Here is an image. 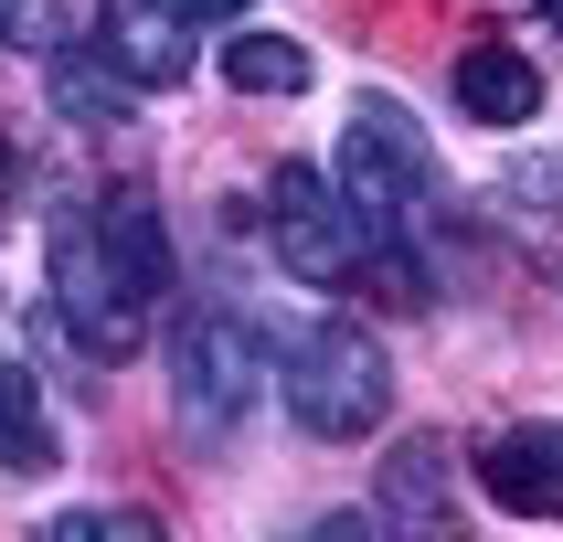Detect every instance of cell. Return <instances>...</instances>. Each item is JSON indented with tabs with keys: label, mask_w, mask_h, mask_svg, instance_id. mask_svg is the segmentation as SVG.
<instances>
[{
	"label": "cell",
	"mask_w": 563,
	"mask_h": 542,
	"mask_svg": "<svg viewBox=\"0 0 563 542\" xmlns=\"http://www.w3.org/2000/svg\"><path fill=\"white\" fill-rule=\"evenodd\" d=\"M341 202L362 223V266L373 255H415V223H426V191H437V150H426V128L394 107V96H362L341 128Z\"/></svg>",
	"instance_id": "1"
},
{
	"label": "cell",
	"mask_w": 563,
	"mask_h": 542,
	"mask_svg": "<svg viewBox=\"0 0 563 542\" xmlns=\"http://www.w3.org/2000/svg\"><path fill=\"white\" fill-rule=\"evenodd\" d=\"M277 394H287V414L309 436L351 446V436H373L383 414H394V362H383V341L362 319H309L277 351Z\"/></svg>",
	"instance_id": "2"
},
{
	"label": "cell",
	"mask_w": 563,
	"mask_h": 542,
	"mask_svg": "<svg viewBox=\"0 0 563 542\" xmlns=\"http://www.w3.org/2000/svg\"><path fill=\"white\" fill-rule=\"evenodd\" d=\"M266 383H277V351L234 309H202L181 341H170V414H181V436H202V446L234 436V425L266 405Z\"/></svg>",
	"instance_id": "3"
},
{
	"label": "cell",
	"mask_w": 563,
	"mask_h": 542,
	"mask_svg": "<svg viewBox=\"0 0 563 542\" xmlns=\"http://www.w3.org/2000/svg\"><path fill=\"white\" fill-rule=\"evenodd\" d=\"M54 319L75 330V351H96V362H128L139 330H150V298L118 277L96 213H54Z\"/></svg>",
	"instance_id": "4"
},
{
	"label": "cell",
	"mask_w": 563,
	"mask_h": 542,
	"mask_svg": "<svg viewBox=\"0 0 563 542\" xmlns=\"http://www.w3.org/2000/svg\"><path fill=\"white\" fill-rule=\"evenodd\" d=\"M266 245H277V266L298 287H330V298L362 277V223H351L341 181L309 170V159H287L277 181H266Z\"/></svg>",
	"instance_id": "5"
},
{
	"label": "cell",
	"mask_w": 563,
	"mask_h": 542,
	"mask_svg": "<svg viewBox=\"0 0 563 542\" xmlns=\"http://www.w3.org/2000/svg\"><path fill=\"white\" fill-rule=\"evenodd\" d=\"M96 54L128 86H181L191 75V0H96Z\"/></svg>",
	"instance_id": "6"
},
{
	"label": "cell",
	"mask_w": 563,
	"mask_h": 542,
	"mask_svg": "<svg viewBox=\"0 0 563 542\" xmlns=\"http://www.w3.org/2000/svg\"><path fill=\"white\" fill-rule=\"evenodd\" d=\"M478 489L510 521H563V425H500L478 446Z\"/></svg>",
	"instance_id": "7"
},
{
	"label": "cell",
	"mask_w": 563,
	"mask_h": 542,
	"mask_svg": "<svg viewBox=\"0 0 563 542\" xmlns=\"http://www.w3.org/2000/svg\"><path fill=\"white\" fill-rule=\"evenodd\" d=\"M446 96H457V118H478V128H532L542 118V64L521 54V43H468L457 54V75H446Z\"/></svg>",
	"instance_id": "8"
},
{
	"label": "cell",
	"mask_w": 563,
	"mask_h": 542,
	"mask_svg": "<svg viewBox=\"0 0 563 542\" xmlns=\"http://www.w3.org/2000/svg\"><path fill=\"white\" fill-rule=\"evenodd\" d=\"M43 86H54V118L75 128H128V107H139V86L96 43H43Z\"/></svg>",
	"instance_id": "9"
},
{
	"label": "cell",
	"mask_w": 563,
	"mask_h": 542,
	"mask_svg": "<svg viewBox=\"0 0 563 542\" xmlns=\"http://www.w3.org/2000/svg\"><path fill=\"white\" fill-rule=\"evenodd\" d=\"M96 223H107L118 277L159 309V298H170V223H159V202H150V191H107V202H96Z\"/></svg>",
	"instance_id": "10"
},
{
	"label": "cell",
	"mask_w": 563,
	"mask_h": 542,
	"mask_svg": "<svg viewBox=\"0 0 563 542\" xmlns=\"http://www.w3.org/2000/svg\"><path fill=\"white\" fill-rule=\"evenodd\" d=\"M0 468H64V446H54V414H43V383L22 373V362H0Z\"/></svg>",
	"instance_id": "11"
},
{
	"label": "cell",
	"mask_w": 563,
	"mask_h": 542,
	"mask_svg": "<svg viewBox=\"0 0 563 542\" xmlns=\"http://www.w3.org/2000/svg\"><path fill=\"white\" fill-rule=\"evenodd\" d=\"M223 75H234L245 96H298L319 75V54L298 43V32H234V43H223Z\"/></svg>",
	"instance_id": "12"
},
{
	"label": "cell",
	"mask_w": 563,
	"mask_h": 542,
	"mask_svg": "<svg viewBox=\"0 0 563 542\" xmlns=\"http://www.w3.org/2000/svg\"><path fill=\"white\" fill-rule=\"evenodd\" d=\"M437 457L446 446H426V436L394 457V510H405V521H437Z\"/></svg>",
	"instance_id": "13"
},
{
	"label": "cell",
	"mask_w": 563,
	"mask_h": 542,
	"mask_svg": "<svg viewBox=\"0 0 563 542\" xmlns=\"http://www.w3.org/2000/svg\"><path fill=\"white\" fill-rule=\"evenodd\" d=\"M150 510H54V542H150Z\"/></svg>",
	"instance_id": "14"
},
{
	"label": "cell",
	"mask_w": 563,
	"mask_h": 542,
	"mask_svg": "<svg viewBox=\"0 0 563 542\" xmlns=\"http://www.w3.org/2000/svg\"><path fill=\"white\" fill-rule=\"evenodd\" d=\"M510 202H521V213H563V150H532V159H510Z\"/></svg>",
	"instance_id": "15"
},
{
	"label": "cell",
	"mask_w": 563,
	"mask_h": 542,
	"mask_svg": "<svg viewBox=\"0 0 563 542\" xmlns=\"http://www.w3.org/2000/svg\"><path fill=\"white\" fill-rule=\"evenodd\" d=\"M255 0H191V22H245Z\"/></svg>",
	"instance_id": "16"
},
{
	"label": "cell",
	"mask_w": 563,
	"mask_h": 542,
	"mask_svg": "<svg viewBox=\"0 0 563 542\" xmlns=\"http://www.w3.org/2000/svg\"><path fill=\"white\" fill-rule=\"evenodd\" d=\"M553 11H563V0H553Z\"/></svg>",
	"instance_id": "17"
}]
</instances>
